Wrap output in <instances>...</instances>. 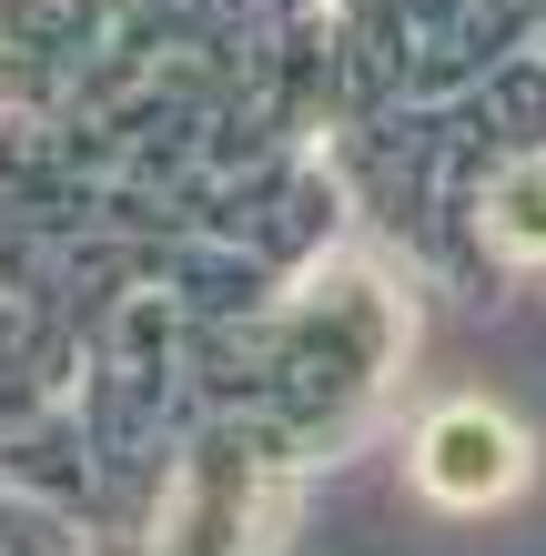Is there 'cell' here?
Returning <instances> with one entry per match:
<instances>
[{"label": "cell", "mask_w": 546, "mask_h": 556, "mask_svg": "<svg viewBox=\"0 0 546 556\" xmlns=\"http://www.w3.org/2000/svg\"><path fill=\"white\" fill-rule=\"evenodd\" d=\"M526 466H536L526 425L506 405H486V395H456V405H435L415 425V485H426L435 506H456V516L506 506L526 485Z\"/></svg>", "instance_id": "obj_1"}, {"label": "cell", "mask_w": 546, "mask_h": 556, "mask_svg": "<svg viewBox=\"0 0 546 556\" xmlns=\"http://www.w3.org/2000/svg\"><path fill=\"white\" fill-rule=\"evenodd\" d=\"M486 233H496V253H517V264H546V152H526V162L496 173Z\"/></svg>", "instance_id": "obj_2"}]
</instances>
